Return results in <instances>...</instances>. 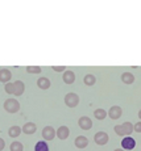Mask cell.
<instances>
[{
	"label": "cell",
	"mask_w": 141,
	"mask_h": 151,
	"mask_svg": "<svg viewBox=\"0 0 141 151\" xmlns=\"http://www.w3.org/2000/svg\"><path fill=\"white\" fill-rule=\"evenodd\" d=\"M5 92L9 95H15V96H21L24 93V89H25V86L21 80H16L15 83H5V87H4Z\"/></svg>",
	"instance_id": "6da1fadb"
},
{
	"label": "cell",
	"mask_w": 141,
	"mask_h": 151,
	"mask_svg": "<svg viewBox=\"0 0 141 151\" xmlns=\"http://www.w3.org/2000/svg\"><path fill=\"white\" fill-rule=\"evenodd\" d=\"M113 130H115V133L117 135L128 137V135H131V133L133 132V125L131 122H128V121H125V122L121 125H116V126L113 127Z\"/></svg>",
	"instance_id": "7a4b0ae2"
},
{
	"label": "cell",
	"mask_w": 141,
	"mask_h": 151,
	"mask_svg": "<svg viewBox=\"0 0 141 151\" xmlns=\"http://www.w3.org/2000/svg\"><path fill=\"white\" fill-rule=\"evenodd\" d=\"M3 106H4V110H7L8 113H17L20 110V103L15 99H7Z\"/></svg>",
	"instance_id": "3957f363"
},
{
	"label": "cell",
	"mask_w": 141,
	"mask_h": 151,
	"mask_svg": "<svg viewBox=\"0 0 141 151\" xmlns=\"http://www.w3.org/2000/svg\"><path fill=\"white\" fill-rule=\"evenodd\" d=\"M65 104H66L69 108H75L79 104V96L74 92H70L65 96Z\"/></svg>",
	"instance_id": "277c9868"
},
{
	"label": "cell",
	"mask_w": 141,
	"mask_h": 151,
	"mask_svg": "<svg viewBox=\"0 0 141 151\" xmlns=\"http://www.w3.org/2000/svg\"><path fill=\"white\" fill-rule=\"evenodd\" d=\"M108 141H110V137H108V134L105 132H98L94 135V142H95L96 145H99V146L105 145Z\"/></svg>",
	"instance_id": "5b68a950"
},
{
	"label": "cell",
	"mask_w": 141,
	"mask_h": 151,
	"mask_svg": "<svg viewBox=\"0 0 141 151\" xmlns=\"http://www.w3.org/2000/svg\"><path fill=\"white\" fill-rule=\"evenodd\" d=\"M42 138H44V141H53V139L55 138V130H54V127H52V126H45L42 129Z\"/></svg>",
	"instance_id": "8992f818"
},
{
	"label": "cell",
	"mask_w": 141,
	"mask_h": 151,
	"mask_svg": "<svg viewBox=\"0 0 141 151\" xmlns=\"http://www.w3.org/2000/svg\"><path fill=\"white\" fill-rule=\"evenodd\" d=\"M121 147H123V150H133L136 147V141L131 135L124 137L121 141Z\"/></svg>",
	"instance_id": "52a82bcc"
},
{
	"label": "cell",
	"mask_w": 141,
	"mask_h": 151,
	"mask_svg": "<svg viewBox=\"0 0 141 151\" xmlns=\"http://www.w3.org/2000/svg\"><path fill=\"white\" fill-rule=\"evenodd\" d=\"M121 114H123V109L117 105L111 106L110 110L107 112V116H110V118H112V120H119L121 117Z\"/></svg>",
	"instance_id": "ba28073f"
},
{
	"label": "cell",
	"mask_w": 141,
	"mask_h": 151,
	"mask_svg": "<svg viewBox=\"0 0 141 151\" xmlns=\"http://www.w3.org/2000/svg\"><path fill=\"white\" fill-rule=\"evenodd\" d=\"M78 125H79V127H81L82 130H90L91 127H92V121H91L90 117H87V116H83V117L79 118Z\"/></svg>",
	"instance_id": "9c48e42d"
},
{
	"label": "cell",
	"mask_w": 141,
	"mask_h": 151,
	"mask_svg": "<svg viewBox=\"0 0 141 151\" xmlns=\"http://www.w3.org/2000/svg\"><path fill=\"white\" fill-rule=\"evenodd\" d=\"M74 143L78 149H86V147L89 146V138L84 137V135H78V137L75 138Z\"/></svg>",
	"instance_id": "30bf717a"
},
{
	"label": "cell",
	"mask_w": 141,
	"mask_h": 151,
	"mask_svg": "<svg viewBox=\"0 0 141 151\" xmlns=\"http://www.w3.org/2000/svg\"><path fill=\"white\" fill-rule=\"evenodd\" d=\"M55 135H57L60 139H67L70 135V130L67 126H60L57 130H55Z\"/></svg>",
	"instance_id": "8fae6325"
},
{
	"label": "cell",
	"mask_w": 141,
	"mask_h": 151,
	"mask_svg": "<svg viewBox=\"0 0 141 151\" xmlns=\"http://www.w3.org/2000/svg\"><path fill=\"white\" fill-rule=\"evenodd\" d=\"M12 79V74L8 68H1L0 70V82L1 83H8Z\"/></svg>",
	"instance_id": "7c38bea8"
},
{
	"label": "cell",
	"mask_w": 141,
	"mask_h": 151,
	"mask_svg": "<svg viewBox=\"0 0 141 151\" xmlns=\"http://www.w3.org/2000/svg\"><path fill=\"white\" fill-rule=\"evenodd\" d=\"M37 130V126L34 122H25L24 126L21 127V132H24L25 134H33V133H36Z\"/></svg>",
	"instance_id": "4fadbf2b"
},
{
	"label": "cell",
	"mask_w": 141,
	"mask_h": 151,
	"mask_svg": "<svg viewBox=\"0 0 141 151\" xmlns=\"http://www.w3.org/2000/svg\"><path fill=\"white\" fill-rule=\"evenodd\" d=\"M63 82L66 84H73L75 82V74L73 71H70V70H67V71H63V76H62Z\"/></svg>",
	"instance_id": "5bb4252c"
},
{
	"label": "cell",
	"mask_w": 141,
	"mask_h": 151,
	"mask_svg": "<svg viewBox=\"0 0 141 151\" xmlns=\"http://www.w3.org/2000/svg\"><path fill=\"white\" fill-rule=\"evenodd\" d=\"M37 86H39V88H41V89H49L50 88V80H49L48 78H40V79L37 80Z\"/></svg>",
	"instance_id": "9a60e30c"
},
{
	"label": "cell",
	"mask_w": 141,
	"mask_h": 151,
	"mask_svg": "<svg viewBox=\"0 0 141 151\" xmlns=\"http://www.w3.org/2000/svg\"><path fill=\"white\" fill-rule=\"evenodd\" d=\"M8 134H9V137H12V138H17L20 134H21V127L17 126V125L11 126L9 130H8Z\"/></svg>",
	"instance_id": "2e32d148"
},
{
	"label": "cell",
	"mask_w": 141,
	"mask_h": 151,
	"mask_svg": "<svg viewBox=\"0 0 141 151\" xmlns=\"http://www.w3.org/2000/svg\"><path fill=\"white\" fill-rule=\"evenodd\" d=\"M121 82L125 84H132L134 82L133 74H131V72H124V74L121 75Z\"/></svg>",
	"instance_id": "e0dca14e"
},
{
	"label": "cell",
	"mask_w": 141,
	"mask_h": 151,
	"mask_svg": "<svg viewBox=\"0 0 141 151\" xmlns=\"http://www.w3.org/2000/svg\"><path fill=\"white\" fill-rule=\"evenodd\" d=\"M34 151H49V146L46 141H39L34 146Z\"/></svg>",
	"instance_id": "ac0fdd59"
},
{
	"label": "cell",
	"mask_w": 141,
	"mask_h": 151,
	"mask_svg": "<svg viewBox=\"0 0 141 151\" xmlns=\"http://www.w3.org/2000/svg\"><path fill=\"white\" fill-rule=\"evenodd\" d=\"M94 116H95L96 120H104V118L107 117V110L96 109V110H94Z\"/></svg>",
	"instance_id": "d6986e66"
},
{
	"label": "cell",
	"mask_w": 141,
	"mask_h": 151,
	"mask_svg": "<svg viewBox=\"0 0 141 151\" xmlns=\"http://www.w3.org/2000/svg\"><path fill=\"white\" fill-rule=\"evenodd\" d=\"M83 82H84V84H86V86H94V84L96 83V78L92 74H87L86 76H84Z\"/></svg>",
	"instance_id": "ffe728a7"
},
{
	"label": "cell",
	"mask_w": 141,
	"mask_h": 151,
	"mask_svg": "<svg viewBox=\"0 0 141 151\" xmlns=\"http://www.w3.org/2000/svg\"><path fill=\"white\" fill-rule=\"evenodd\" d=\"M11 151H24V146H23V143H20V142H12L9 146Z\"/></svg>",
	"instance_id": "44dd1931"
},
{
	"label": "cell",
	"mask_w": 141,
	"mask_h": 151,
	"mask_svg": "<svg viewBox=\"0 0 141 151\" xmlns=\"http://www.w3.org/2000/svg\"><path fill=\"white\" fill-rule=\"evenodd\" d=\"M25 70L29 74H40L41 72V67L39 66H28V67H25Z\"/></svg>",
	"instance_id": "7402d4cb"
},
{
	"label": "cell",
	"mask_w": 141,
	"mask_h": 151,
	"mask_svg": "<svg viewBox=\"0 0 141 151\" xmlns=\"http://www.w3.org/2000/svg\"><path fill=\"white\" fill-rule=\"evenodd\" d=\"M52 68L54 70L55 72H62V71H65V68L66 67H65V66H53Z\"/></svg>",
	"instance_id": "603a6c76"
},
{
	"label": "cell",
	"mask_w": 141,
	"mask_h": 151,
	"mask_svg": "<svg viewBox=\"0 0 141 151\" xmlns=\"http://www.w3.org/2000/svg\"><path fill=\"white\" fill-rule=\"evenodd\" d=\"M133 132H136V133H141V121H139L136 125L133 126Z\"/></svg>",
	"instance_id": "cb8c5ba5"
},
{
	"label": "cell",
	"mask_w": 141,
	"mask_h": 151,
	"mask_svg": "<svg viewBox=\"0 0 141 151\" xmlns=\"http://www.w3.org/2000/svg\"><path fill=\"white\" fill-rule=\"evenodd\" d=\"M5 147V141L3 138H0V151H3Z\"/></svg>",
	"instance_id": "d4e9b609"
},
{
	"label": "cell",
	"mask_w": 141,
	"mask_h": 151,
	"mask_svg": "<svg viewBox=\"0 0 141 151\" xmlns=\"http://www.w3.org/2000/svg\"><path fill=\"white\" fill-rule=\"evenodd\" d=\"M113 151H125V150H123V149H116V150H113Z\"/></svg>",
	"instance_id": "484cf974"
}]
</instances>
